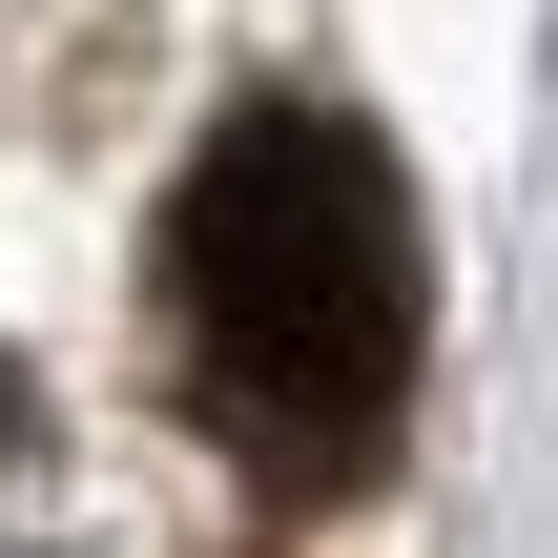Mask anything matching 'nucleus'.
I'll list each match as a JSON object with an SVG mask.
<instances>
[{
  "label": "nucleus",
  "instance_id": "nucleus-1",
  "mask_svg": "<svg viewBox=\"0 0 558 558\" xmlns=\"http://www.w3.org/2000/svg\"><path fill=\"white\" fill-rule=\"evenodd\" d=\"M145 311H166V393L269 497L373 476V435L414 393V186H393V145L352 104H228L166 186Z\"/></svg>",
  "mask_w": 558,
  "mask_h": 558
},
{
  "label": "nucleus",
  "instance_id": "nucleus-2",
  "mask_svg": "<svg viewBox=\"0 0 558 558\" xmlns=\"http://www.w3.org/2000/svg\"><path fill=\"white\" fill-rule=\"evenodd\" d=\"M21 435H41V393H21V352H0V476H21Z\"/></svg>",
  "mask_w": 558,
  "mask_h": 558
}]
</instances>
